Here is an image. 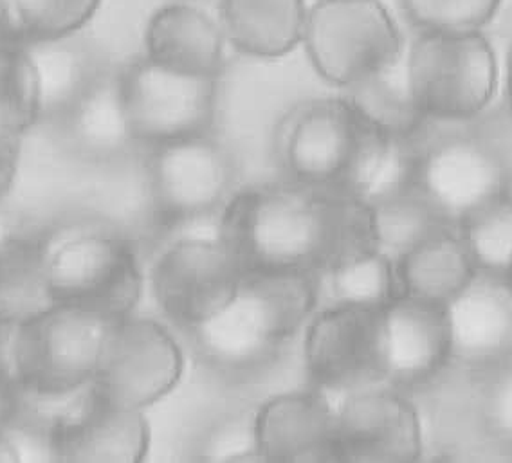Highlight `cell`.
Instances as JSON below:
<instances>
[{
	"label": "cell",
	"instance_id": "6da1fadb",
	"mask_svg": "<svg viewBox=\"0 0 512 463\" xmlns=\"http://www.w3.org/2000/svg\"><path fill=\"white\" fill-rule=\"evenodd\" d=\"M219 235L246 273L320 276L379 249L365 200L293 179L235 191Z\"/></svg>",
	"mask_w": 512,
	"mask_h": 463
},
{
	"label": "cell",
	"instance_id": "7a4b0ae2",
	"mask_svg": "<svg viewBox=\"0 0 512 463\" xmlns=\"http://www.w3.org/2000/svg\"><path fill=\"white\" fill-rule=\"evenodd\" d=\"M318 305V274L246 273L228 305L188 334L210 370L240 379L276 363Z\"/></svg>",
	"mask_w": 512,
	"mask_h": 463
},
{
	"label": "cell",
	"instance_id": "3957f363",
	"mask_svg": "<svg viewBox=\"0 0 512 463\" xmlns=\"http://www.w3.org/2000/svg\"><path fill=\"white\" fill-rule=\"evenodd\" d=\"M384 136L343 94L312 98L280 119L276 159L287 179L354 195Z\"/></svg>",
	"mask_w": 512,
	"mask_h": 463
},
{
	"label": "cell",
	"instance_id": "277c9868",
	"mask_svg": "<svg viewBox=\"0 0 512 463\" xmlns=\"http://www.w3.org/2000/svg\"><path fill=\"white\" fill-rule=\"evenodd\" d=\"M42 247L56 303L110 321L132 316L143 294V273L132 244L119 233L98 224H69L42 237Z\"/></svg>",
	"mask_w": 512,
	"mask_h": 463
},
{
	"label": "cell",
	"instance_id": "5b68a950",
	"mask_svg": "<svg viewBox=\"0 0 512 463\" xmlns=\"http://www.w3.org/2000/svg\"><path fill=\"white\" fill-rule=\"evenodd\" d=\"M413 98L428 121L462 123L493 101L498 62L482 31H419L404 51Z\"/></svg>",
	"mask_w": 512,
	"mask_h": 463
},
{
	"label": "cell",
	"instance_id": "8992f818",
	"mask_svg": "<svg viewBox=\"0 0 512 463\" xmlns=\"http://www.w3.org/2000/svg\"><path fill=\"white\" fill-rule=\"evenodd\" d=\"M145 177L152 217L175 235L219 222L237 191L235 159L211 134L148 148Z\"/></svg>",
	"mask_w": 512,
	"mask_h": 463
},
{
	"label": "cell",
	"instance_id": "52a82bcc",
	"mask_svg": "<svg viewBox=\"0 0 512 463\" xmlns=\"http://www.w3.org/2000/svg\"><path fill=\"white\" fill-rule=\"evenodd\" d=\"M302 44L316 73L339 89L394 65L406 51L381 0H318L307 13Z\"/></svg>",
	"mask_w": 512,
	"mask_h": 463
},
{
	"label": "cell",
	"instance_id": "ba28073f",
	"mask_svg": "<svg viewBox=\"0 0 512 463\" xmlns=\"http://www.w3.org/2000/svg\"><path fill=\"white\" fill-rule=\"evenodd\" d=\"M118 80L128 127L139 146L211 134L219 78L177 73L141 55L119 67Z\"/></svg>",
	"mask_w": 512,
	"mask_h": 463
},
{
	"label": "cell",
	"instance_id": "9c48e42d",
	"mask_svg": "<svg viewBox=\"0 0 512 463\" xmlns=\"http://www.w3.org/2000/svg\"><path fill=\"white\" fill-rule=\"evenodd\" d=\"M244 267L215 231H183L157 255L150 287L157 307L190 332L217 316L235 296Z\"/></svg>",
	"mask_w": 512,
	"mask_h": 463
},
{
	"label": "cell",
	"instance_id": "30bf717a",
	"mask_svg": "<svg viewBox=\"0 0 512 463\" xmlns=\"http://www.w3.org/2000/svg\"><path fill=\"white\" fill-rule=\"evenodd\" d=\"M305 370L314 390L336 400L386 384L384 310L327 305L305 325Z\"/></svg>",
	"mask_w": 512,
	"mask_h": 463
},
{
	"label": "cell",
	"instance_id": "8fae6325",
	"mask_svg": "<svg viewBox=\"0 0 512 463\" xmlns=\"http://www.w3.org/2000/svg\"><path fill=\"white\" fill-rule=\"evenodd\" d=\"M183 373V350L170 330L128 316L110 328L92 384L110 406L145 411L172 393Z\"/></svg>",
	"mask_w": 512,
	"mask_h": 463
},
{
	"label": "cell",
	"instance_id": "7c38bea8",
	"mask_svg": "<svg viewBox=\"0 0 512 463\" xmlns=\"http://www.w3.org/2000/svg\"><path fill=\"white\" fill-rule=\"evenodd\" d=\"M114 323L67 303H56L40 318L22 323L17 386L62 391L91 382Z\"/></svg>",
	"mask_w": 512,
	"mask_h": 463
},
{
	"label": "cell",
	"instance_id": "4fadbf2b",
	"mask_svg": "<svg viewBox=\"0 0 512 463\" xmlns=\"http://www.w3.org/2000/svg\"><path fill=\"white\" fill-rule=\"evenodd\" d=\"M415 182L442 217L458 227L475 209L509 191V172L480 137L451 134L422 143L417 136Z\"/></svg>",
	"mask_w": 512,
	"mask_h": 463
},
{
	"label": "cell",
	"instance_id": "5bb4252c",
	"mask_svg": "<svg viewBox=\"0 0 512 463\" xmlns=\"http://www.w3.org/2000/svg\"><path fill=\"white\" fill-rule=\"evenodd\" d=\"M339 462H417L421 417L403 391L377 384L336 399Z\"/></svg>",
	"mask_w": 512,
	"mask_h": 463
},
{
	"label": "cell",
	"instance_id": "9a60e30c",
	"mask_svg": "<svg viewBox=\"0 0 512 463\" xmlns=\"http://www.w3.org/2000/svg\"><path fill=\"white\" fill-rule=\"evenodd\" d=\"M260 462H339L336 400L320 390L267 399L253 415Z\"/></svg>",
	"mask_w": 512,
	"mask_h": 463
},
{
	"label": "cell",
	"instance_id": "2e32d148",
	"mask_svg": "<svg viewBox=\"0 0 512 463\" xmlns=\"http://www.w3.org/2000/svg\"><path fill=\"white\" fill-rule=\"evenodd\" d=\"M384 350L388 386L403 391L433 381L453 355L448 305L395 298L384 309Z\"/></svg>",
	"mask_w": 512,
	"mask_h": 463
},
{
	"label": "cell",
	"instance_id": "e0dca14e",
	"mask_svg": "<svg viewBox=\"0 0 512 463\" xmlns=\"http://www.w3.org/2000/svg\"><path fill=\"white\" fill-rule=\"evenodd\" d=\"M228 46L219 17L195 2L175 0L148 19L143 55L177 73L220 78Z\"/></svg>",
	"mask_w": 512,
	"mask_h": 463
},
{
	"label": "cell",
	"instance_id": "ac0fdd59",
	"mask_svg": "<svg viewBox=\"0 0 512 463\" xmlns=\"http://www.w3.org/2000/svg\"><path fill=\"white\" fill-rule=\"evenodd\" d=\"M448 314L451 364L473 370L512 355V292L502 278L476 273Z\"/></svg>",
	"mask_w": 512,
	"mask_h": 463
},
{
	"label": "cell",
	"instance_id": "d6986e66",
	"mask_svg": "<svg viewBox=\"0 0 512 463\" xmlns=\"http://www.w3.org/2000/svg\"><path fill=\"white\" fill-rule=\"evenodd\" d=\"M150 447L145 411L110 406L100 397L74 426L56 435L47 451L58 462L138 463Z\"/></svg>",
	"mask_w": 512,
	"mask_h": 463
},
{
	"label": "cell",
	"instance_id": "ffe728a7",
	"mask_svg": "<svg viewBox=\"0 0 512 463\" xmlns=\"http://www.w3.org/2000/svg\"><path fill=\"white\" fill-rule=\"evenodd\" d=\"M74 152L94 163H114L139 146L128 127L118 69H105L60 121Z\"/></svg>",
	"mask_w": 512,
	"mask_h": 463
},
{
	"label": "cell",
	"instance_id": "44dd1931",
	"mask_svg": "<svg viewBox=\"0 0 512 463\" xmlns=\"http://www.w3.org/2000/svg\"><path fill=\"white\" fill-rule=\"evenodd\" d=\"M305 0H220V26L229 47L255 58L289 55L303 42Z\"/></svg>",
	"mask_w": 512,
	"mask_h": 463
},
{
	"label": "cell",
	"instance_id": "7402d4cb",
	"mask_svg": "<svg viewBox=\"0 0 512 463\" xmlns=\"http://www.w3.org/2000/svg\"><path fill=\"white\" fill-rule=\"evenodd\" d=\"M395 273L401 296L449 305L466 291L478 271L455 227L397 258Z\"/></svg>",
	"mask_w": 512,
	"mask_h": 463
},
{
	"label": "cell",
	"instance_id": "603a6c76",
	"mask_svg": "<svg viewBox=\"0 0 512 463\" xmlns=\"http://www.w3.org/2000/svg\"><path fill=\"white\" fill-rule=\"evenodd\" d=\"M55 305L42 238H0V323H29Z\"/></svg>",
	"mask_w": 512,
	"mask_h": 463
},
{
	"label": "cell",
	"instance_id": "cb8c5ba5",
	"mask_svg": "<svg viewBox=\"0 0 512 463\" xmlns=\"http://www.w3.org/2000/svg\"><path fill=\"white\" fill-rule=\"evenodd\" d=\"M368 206L374 215L377 247L394 262L428 238L457 227L442 217L415 179L368 202Z\"/></svg>",
	"mask_w": 512,
	"mask_h": 463
},
{
	"label": "cell",
	"instance_id": "d4e9b609",
	"mask_svg": "<svg viewBox=\"0 0 512 463\" xmlns=\"http://www.w3.org/2000/svg\"><path fill=\"white\" fill-rule=\"evenodd\" d=\"M343 96L370 125L397 139H415L430 123L413 98L404 55L394 65L343 89Z\"/></svg>",
	"mask_w": 512,
	"mask_h": 463
},
{
	"label": "cell",
	"instance_id": "484cf974",
	"mask_svg": "<svg viewBox=\"0 0 512 463\" xmlns=\"http://www.w3.org/2000/svg\"><path fill=\"white\" fill-rule=\"evenodd\" d=\"M73 38L26 44L37 65L40 94H42V121H62L73 109L94 80L105 69L94 62L91 53L71 44Z\"/></svg>",
	"mask_w": 512,
	"mask_h": 463
},
{
	"label": "cell",
	"instance_id": "4316f807",
	"mask_svg": "<svg viewBox=\"0 0 512 463\" xmlns=\"http://www.w3.org/2000/svg\"><path fill=\"white\" fill-rule=\"evenodd\" d=\"M329 305H354L365 309L384 310L401 296L395 262L379 249L320 274V301Z\"/></svg>",
	"mask_w": 512,
	"mask_h": 463
},
{
	"label": "cell",
	"instance_id": "83f0119b",
	"mask_svg": "<svg viewBox=\"0 0 512 463\" xmlns=\"http://www.w3.org/2000/svg\"><path fill=\"white\" fill-rule=\"evenodd\" d=\"M478 273L505 280L512 267V195L485 202L458 224Z\"/></svg>",
	"mask_w": 512,
	"mask_h": 463
},
{
	"label": "cell",
	"instance_id": "f1b7e54d",
	"mask_svg": "<svg viewBox=\"0 0 512 463\" xmlns=\"http://www.w3.org/2000/svg\"><path fill=\"white\" fill-rule=\"evenodd\" d=\"M42 119L37 65L26 44L0 47V123L28 136Z\"/></svg>",
	"mask_w": 512,
	"mask_h": 463
},
{
	"label": "cell",
	"instance_id": "f546056e",
	"mask_svg": "<svg viewBox=\"0 0 512 463\" xmlns=\"http://www.w3.org/2000/svg\"><path fill=\"white\" fill-rule=\"evenodd\" d=\"M11 17L24 44L74 38L91 24L101 0H8Z\"/></svg>",
	"mask_w": 512,
	"mask_h": 463
},
{
	"label": "cell",
	"instance_id": "4dcf8cb0",
	"mask_svg": "<svg viewBox=\"0 0 512 463\" xmlns=\"http://www.w3.org/2000/svg\"><path fill=\"white\" fill-rule=\"evenodd\" d=\"M467 372L475 384L480 424L496 442L512 444V355Z\"/></svg>",
	"mask_w": 512,
	"mask_h": 463
},
{
	"label": "cell",
	"instance_id": "1f68e13d",
	"mask_svg": "<svg viewBox=\"0 0 512 463\" xmlns=\"http://www.w3.org/2000/svg\"><path fill=\"white\" fill-rule=\"evenodd\" d=\"M502 0H401L404 15L419 31H482Z\"/></svg>",
	"mask_w": 512,
	"mask_h": 463
},
{
	"label": "cell",
	"instance_id": "d6a6232c",
	"mask_svg": "<svg viewBox=\"0 0 512 463\" xmlns=\"http://www.w3.org/2000/svg\"><path fill=\"white\" fill-rule=\"evenodd\" d=\"M204 458L211 462H260L253 417L246 424L229 422L228 426L211 436Z\"/></svg>",
	"mask_w": 512,
	"mask_h": 463
},
{
	"label": "cell",
	"instance_id": "836d02e7",
	"mask_svg": "<svg viewBox=\"0 0 512 463\" xmlns=\"http://www.w3.org/2000/svg\"><path fill=\"white\" fill-rule=\"evenodd\" d=\"M24 139L19 130L0 123V200L8 195L19 175Z\"/></svg>",
	"mask_w": 512,
	"mask_h": 463
},
{
	"label": "cell",
	"instance_id": "e575fe53",
	"mask_svg": "<svg viewBox=\"0 0 512 463\" xmlns=\"http://www.w3.org/2000/svg\"><path fill=\"white\" fill-rule=\"evenodd\" d=\"M13 44H24L20 40L17 28L11 17L10 2L0 0V47L13 46Z\"/></svg>",
	"mask_w": 512,
	"mask_h": 463
},
{
	"label": "cell",
	"instance_id": "d590c367",
	"mask_svg": "<svg viewBox=\"0 0 512 463\" xmlns=\"http://www.w3.org/2000/svg\"><path fill=\"white\" fill-rule=\"evenodd\" d=\"M15 413V386L0 382V431H8Z\"/></svg>",
	"mask_w": 512,
	"mask_h": 463
},
{
	"label": "cell",
	"instance_id": "8d00e7d4",
	"mask_svg": "<svg viewBox=\"0 0 512 463\" xmlns=\"http://www.w3.org/2000/svg\"><path fill=\"white\" fill-rule=\"evenodd\" d=\"M20 460H22V453H20L17 438L11 435L10 431H0V463L20 462Z\"/></svg>",
	"mask_w": 512,
	"mask_h": 463
},
{
	"label": "cell",
	"instance_id": "74e56055",
	"mask_svg": "<svg viewBox=\"0 0 512 463\" xmlns=\"http://www.w3.org/2000/svg\"><path fill=\"white\" fill-rule=\"evenodd\" d=\"M505 94H507V103L512 110V46L507 53V60H505Z\"/></svg>",
	"mask_w": 512,
	"mask_h": 463
},
{
	"label": "cell",
	"instance_id": "f35d334b",
	"mask_svg": "<svg viewBox=\"0 0 512 463\" xmlns=\"http://www.w3.org/2000/svg\"><path fill=\"white\" fill-rule=\"evenodd\" d=\"M505 283H507V287H509V289H511L512 292V267L511 271H509V273H507V276H505Z\"/></svg>",
	"mask_w": 512,
	"mask_h": 463
}]
</instances>
